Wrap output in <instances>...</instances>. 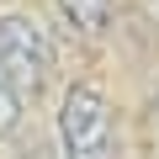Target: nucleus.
I'll return each instance as SVG.
<instances>
[{
  "instance_id": "f257e3e1",
  "label": "nucleus",
  "mask_w": 159,
  "mask_h": 159,
  "mask_svg": "<svg viewBox=\"0 0 159 159\" xmlns=\"http://www.w3.org/2000/svg\"><path fill=\"white\" fill-rule=\"evenodd\" d=\"M53 37L37 16L6 11L0 16V80L16 90V101H32L48 80H53Z\"/></svg>"
},
{
  "instance_id": "f03ea898",
  "label": "nucleus",
  "mask_w": 159,
  "mask_h": 159,
  "mask_svg": "<svg viewBox=\"0 0 159 159\" xmlns=\"http://www.w3.org/2000/svg\"><path fill=\"white\" fill-rule=\"evenodd\" d=\"M58 148L64 159H111V101L101 85L74 80L58 101Z\"/></svg>"
},
{
  "instance_id": "7ed1b4c3",
  "label": "nucleus",
  "mask_w": 159,
  "mask_h": 159,
  "mask_svg": "<svg viewBox=\"0 0 159 159\" xmlns=\"http://www.w3.org/2000/svg\"><path fill=\"white\" fill-rule=\"evenodd\" d=\"M58 11L74 32H85V37H101L111 27V0H58Z\"/></svg>"
},
{
  "instance_id": "20e7f679",
  "label": "nucleus",
  "mask_w": 159,
  "mask_h": 159,
  "mask_svg": "<svg viewBox=\"0 0 159 159\" xmlns=\"http://www.w3.org/2000/svg\"><path fill=\"white\" fill-rule=\"evenodd\" d=\"M16 122H21V101H16V90L0 80V138L6 133H16Z\"/></svg>"
},
{
  "instance_id": "39448f33",
  "label": "nucleus",
  "mask_w": 159,
  "mask_h": 159,
  "mask_svg": "<svg viewBox=\"0 0 159 159\" xmlns=\"http://www.w3.org/2000/svg\"><path fill=\"white\" fill-rule=\"evenodd\" d=\"M148 127H154V143H159V90L148 96Z\"/></svg>"
}]
</instances>
